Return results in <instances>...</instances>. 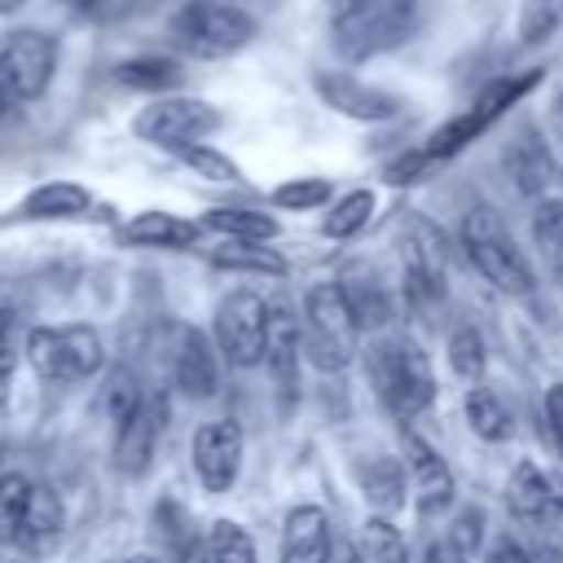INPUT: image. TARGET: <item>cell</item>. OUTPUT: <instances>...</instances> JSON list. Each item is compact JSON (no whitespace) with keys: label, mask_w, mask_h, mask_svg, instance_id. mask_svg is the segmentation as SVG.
I'll return each mask as SVG.
<instances>
[{"label":"cell","mask_w":563,"mask_h":563,"mask_svg":"<svg viewBox=\"0 0 563 563\" xmlns=\"http://www.w3.org/2000/svg\"><path fill=\"white\" fill-rule=\"evenodd\" d=\"M365 374H369V387L378 391V400L387 405V413H396V418L422 413L431 405V396H435L431 365H427L422 347L409 343V339L374 343L369 361H365Z\"/></svg>","instance_id":"obj_1"},{"label":"cell","mask_w":563,"mask_h":563,"mask_svg":"<svg viewBox=\"0 0 563 563\" xmlns=\"http://www.w3.org/2000/svg\"><path fill=\"white\" fill-rule=\"evenodd\" d=\"M172 40L202 62L229 57L255 40V18L224 0H194L172 18Z\"/></svg>","instance_id":"obj_2"},{"label":"cell","mask_w":563,"mask_h":563,"mask_svg":"<svg viewBox=\"0 0 563 563\" xmlns=\"http://www.w3.org/2000/svg\"><path fill=\"white\" fill-rule=\"evenodd\" d=\"M361 321L352 317L339 282H321L303 295V352L317 369H343L356 352Z\"/></svg>","instance_id":"obj_3"},{"label":"cell","mask_w":563,"mask_h":563,"mask_svg":"<svg viewBox=\"0 0 563 563\" xmlns=\"http://www.w3.org/2000/svg\"><path fill=\"white\" fill-rule=\"evenodd\" d=\"M462 246H466V260L497 290H506V295H528L532 290V264H528V255L515 246V238L506 233V224L488 207L466 211V220H462Z\"/></svg>","instance_id":"obj_4"},{"label":"cell","mask_w":563,"mask_h":563,"mask_svg":"<svg viewBox=\"0 0 563 563\" xmlns=\"http://www.w3.org/2000/svg\"><path fill=\"white\" fill-rule=\"evenodd\" d=\"M26 361L44 383H84L101 369L106 347L92 325H35L26 334Z\"/></svg>","instance_id":"obj_5"},{"label":"cell","mask_w":563,"mask_h":563,"mask_svg":"<svg viewBox=\"0 0 563 563\" xmlns=\"http://www.w3.org/2000/svg\"><path fill=\"white\" fill-rule=\"evenodd\" d=\"M413 13H418V0H369L352 18L334 22V48L347 62L378 57V53L405 44V35L413 31Z\"/></svg>","instance_id":"obj_6"},{"label":"cell","mask_w":563,"mask_h":563,"mask_svg":"<svg viewBox=\"0 0 563 563\" xmlns=\"http://www.w3.org/2000/svg\"><path fill=\"white\" fill-rule=\"evenodd\" d=\"M57 70V44L44 31H4L0 35V97L35 101Z\"/></svg>","instance_id":"obj_7"},{"label":"cell","mask_w":563,"mask_h":563,"mask_svg":"<svg viewBox=\"0 0 563 563\" xmlns=\"http://www.w3.org/2000/svg\"><path fill=\"white\" fill-rule=\"evenodd\" d=\"M132 128L141 141L180 154L185 145H198L202 136H211L220 128V110L211 101H198V97H158L136 114Z\"/></svg>","instance_id":"obj_8"},{"label":"cell","mask_w":563,"mask_h":563,"mask_svg":"<svg viewBox=\"0 0 563 563\" xmlns=\"http://www.w3.org/2000/svg\"><path fill=\"white\" fill-rule=\"evenodd\" d=\"M268 334V303L255 290H229L216 308V347L233 365H260Z\"/></svg>","instance_id":"obj_9"},{"label":"cell","mask_w":563,"mask_h":563,"mask_svg":"<svg viewBox=\"0 0 563 563\" xmlns=\"http://www.w3.org/2000/svg\"><path fill=\"white\" fill-rule=\"evenodd\" d=\"M400 260H405V295L413 303H431L444 295V233L427 216H405L400 224Z\"/></svg>","instance_id":"obj_10"},{"label":"cell","mask_w":563,"mask_h":563,"mask_svg":"<svg viewBox=\"0 0 563 563\" xmlns=\"http://www.w3.org/2000/svg\"><path fill=\"white\" fill-rule=\"evenodd\" d=\"M299 352H303V325L286 299H268V334H264V365L273 374V387L282 405L299 391Z\"/></svg>","instance_id":"obj_11"},{"label":"cell","mask_w":563,"mask_h":563,"mask_svg":"<svg viewBox=\"0 0 563 563\" xmlns=\"http://www.w3.org/2000/svg\"><path fill=\"white\" fill-rule=\"evenodd\" d=\"M194 471L207 493H229L242 471V427L233 418H216L194 435Z\"/></svg>","instance_id":"obj_12"},{"label":"cell","mask_w":563,"mask_h":563,"mask_svg":"<svg viewBox=\"0 0 563 563\" xmlns=\"http://www.w3.org/2000/svg\"><path fill=\"white\" fill-rule=\"evenodd\" d=\"M163 427H167V400L163 396H145L141 409L114 431V466L123 475H145V466L158 453Z\"/></svg>","instance_id":"obj_13"},{"label":"cell","mask_w":563,"mask_h":563,"mask_svg":"<svg viewBox=\"0 0 563 563\" xmlns=\"http://www.w3.org/2000/svg\"><path fill=\"white\" fill-rule=\"evenodd\" d=\"M506 506H510L515 519H523L532 528H545L563 515V488H559L554 475L537 471L532 462H519L506 479Z\"/></svg>","instance_id":"obj_14"},{"label":"cell","mask_w":563,"mask_h":563,"mask_svg":"<svg viewBox=\"0 0 563 563\" xmlns=\"http://www.w3.org/2000/svg\"><path fill=\"white\" fill-rule=\"evenodd\" d=\"M400 444H405V466H409V488L418 497V510L422 515H435L453 501V471L444 466V457L413 431H400Z\"/></svg>","instance_id":"obj_15"},{"label":"cell","mask_w":563,"mask_h":563,"mask_svg":"<svg viewBox=\"0 0 563 563\" xmlns=\"http://www.w3.org/2000/svg\"><path fill=\"white\" fill-rule=\"evenodd\" d=\"M172 339H176V343H172V378H176V387L189 391V396H198V400L216 396L220 361H216L207 334L194 330V325H176Z\"/></svg>","instance_id":"obj_16"},{"label":"cell","mask_w":563,"mask_h":563,"mask_svg":"<svg viewBox=\"0 0 563 563\" xmlns=\"http://www.w3.org/2000/svg\"><path fill=\"white\" fill-rule=\"evenodd\" d=\"M317 92L325 106H334L339 114L347 119H365V123H378V119H391L400 110V101L383 88H369L352 75H339V70H321L317 75Z\"/></svg>","instance_id":"obj_17"},{"label":"cell","mask_w":563,"mask_h":563,"mask_svg":"<svg viewBox=\"0 0 563 563\" xmlns=\"http://www.w3.org/2000/svg\"><path fill=\"white\" fill-rule=\"evenodd\" d=\"M334 550L330 519L321 506H295L282 528V563H325Z\"/></svg>","instance_id":"obj_18"},{"label":"cell","mask_w":563,"mask_h":563,"mask_svg":"<svg viewBox=\"0 0 563 563\" xmlns=\"http://www.w3.org/2000/svg\"><path fill=\"white\" fill-rule=\"evenodd\" d=\"M119 238L128 246H189L198 238V224L172 211H141L119 229Z\"/></svg>","instance_id":"obj_19"},{"label":"cell","mask_w":563,"mask_h":563,"mask_svg":"<svg viewBox=\"0 0 563 563\" xmlns=\"http://www.w3.org/2000/svg\"><path fill=\"white\" fill-rule=\"evenodd\" d=\"M506 167H510V176H515V185H519L523 194H541L545 180H550V172H554L550 145H545L532 128H523L519 141H510V150H506Z\"/></svg>","instance_id":"obj_20"},{"label":"cell","mask_w":563,"mask_h":563,"mask_svg":"<svg viewBox=\"0 0 563 563\" xmlns=\"http://www.w3.org/2000/svg\"><path fill=\"white\" fill-rule=\"evenodd\" d=\"M339 290H343V299H347V308H352V317L361 325H387L391 321V295L383 290V282L374 273L347 268L343 282H339Z\"/></svg>","instance_id":"obj_21"},{"label":"cell","mask_w":563,"mask_h":563,"mask_svg":"<svg viewBox=\"0 0 563 563\" xmlns=\"http://www.w3.org/2000/svg\"><path fill=\"white\" fill-rule=\"evenodd\" d=\"M92 194L75 180H48V185H35L22 202V216L26 220H57V216H79L88 211Z\"/></svg>","instance_id":"obj_22"},{"label":"cell","mask_w":563,"mask_h":563,"mask_svg":"<svg viewBox=\"0 0 563 563\" xmlns=\"http://www.w3.org/2000/svg\"><path fill=\"white\" fill-rule=\"evenodd\" d=\"M180 62L167 57V53H141V57H128L119 62L114 79L123 88H136V92H163V88H176L180 84Z\"/></svg>","instance_id":"obj_23"},{"label":"cell","mask_w":563,"mask_h":563,"mask_svg":"<svg viewBox=\"0 0 563 563\" xmlns=\"http://www.w3.org/2000/svg\"><path fill=\"white\" fill-rule=\"evenodd\" d=\"M202 229L224 233L229 242H268V238H277V220L264 216V211H251V207H211L202 216Z\"/></svg>","instance_id":"obj_24"},{"label":"cell","mask_w":563,"mask_h":563,"mask_svg":"<svg viewBox=\"0 0 563 563\" xmlns=\"http://www.w3.org/2000/svg\"><path fill=\"white\" fill-rule=\"evenodd\" d=\"M361 488H365V501H369L374 510L391 515V510L405 506L409 479H405V471H400L396 457H369V466H361Z\"/></svg>","instance_id":"obj_25"},{"label":"cell","mask_w":563,"mask_h":563,"mask_svg":"<svg viewBox=\"0 0 563 563\" xmlns=\"http://www.w3.org/2000/svg\"><path fill=\"white\" fill-rule=\"evenodd\" d=\"M532 242L545 260V268L563 282V198H545L532 211Z\"/></svg>","instance_id":"obj_26"},{"label":"cell","mask_w":563,"mask_h":563,"mask_svg":"<svg viewBox=\"0 0 563 563\" xmlns=\"http://www.w3.org/2000/svg\"><path fill=\"white\" fill-rule=\"evenodd\" d=\"M57 532H62V497H57L48 484H35V488H31V506H26L22 545H26V550H40V545H48Z\"/></svg>","instance_id":"obj_27"},{"label":"cell","mask_w":563,"mask_h":563,"mask_svg":"<svg viewBox=\"0 0 563 563\" xmlns=\"http://www.w3.org/2000/svg\"><path fill=\"white\" fill-rule=\"evenodd\" d=\"M31 488H35V484L22 479V475H4V479H0V545H22Z\"/></svg>","instance_id":"obj_28"},{"label":"cell","mask_w":563,"mask_h":563,"mask_svg":"<svg viewBox=\"0 0 563 563\" xmlns=\"http://www.w3.org/2000/svg\"><path fill=\"white\" fill-rule=\"evenodd\" d=\"M537 84H541V70H523V75L493 79V84H488V88L475 97V106H471V110H475L484 123H493V119H501V114H506V110H510V106H515V101H519L528 88H537Z\"/></svg>","instance_id":"obj_29"},{"label":"cell","mask_w":563,"mask_h":563,"mask_svg":"<svg viewBox=\"0 0 563 563\" xmlns=\"http://www.w3.org/2000/svg\"><path fill=\"white\" fill-rule=\"evenodd\" d=\"M211 264L220 268H246V273H268V277H282L286 273V260L264 246V242H229V246H216L211 251Z\"/></svg>","instance_id":"obj_30"},{"label":"cell","mask_w":563,"mask_h":563,"mask_svg":"<svg viewBox=\"0 0 563 563\" xmlns=\"http://www.w3.org/2000/svg\"><path fill=\"white\" fill-rule=\"evenodd\" d=\"M466 422H471V431L479 440H493V444L510 435V413L488 387H471L466 391Z\"/></svg>","instance_id":"obj_31"},{"label":"cell","mask_w":563,"mask_h":563,"mask_svg":"<svg viewBox=\"0 0 563 563\" xmlns=\"http://www.w3.org/2000/svg\"><path fill=\"white\" fill-rule=\"evenodd\" d=\"M488 123L475 114V110H466V114H457V119H449V123H440V132H431V141L427 145H418L427 158H431V167L435 163H444V158H453L462 145H471L479 132H484Z\"/></svg>","instance_id":"obj_32"},{"label":"cell","mask_w":563,"mask_h":563,"mask_svg":"<svg viewBox=\"0 0 563 563\" xmlns=\"http://www.w3.org/2000/svg\"><path fill=\"white\" fill-rule=\"evenodd\" d=\"M361 563H405V537L391 528V519H365L361 541H356Z\"/></svg>","instance_id":"obj_33"},{"label":"cell","mask_w":563,"mask_h":563,"mask_svg":"<svg viewBox=\"0 0 563 563\" xmlns=\"http://www.w3.org/2000/svg\"><path fill=\"white\" fill-rule=\"evenodd\" d=\"M369 211H374V194L369 189H352V194H343L334 202V211L325 216L321 233L325 238H352V233H361L369 224Z\"/></svg>","instance_id":"obj_34"},{"label":"cell","mask_w":563,"mask_h":563,"mask_svg":"<svg viewBox=\"0 0 563 563\" xmlns=\"http://www.w3.org/2000/svg\"><path fill=\"white\" fill-rule=\"evenodd\" d=\"M559 31H563V0H523V9H519L523 44H545Z\"/></svg>","instance_id":"obj_35"},{"label":"cell","mask_w":563,"mask_h":563,"mask_svg":"<svg viewBox=\"0 0 563 563\" xmlns=\"http://www.w3.org/2000/svg\"><path fill=\"white\" fill-rule=\"evenodd\" d=\"M207 554H211V563H255V545H251L246 528L242 523H229V519H216L211 523Z\"/></svg>","instance_id":"obj_36"},{"label":"cell","mask_w":563,"mask_h":563,"mask_svg":"<svg viewBox=\"0 0 563 563\" xmlns=\"http://www.w3.org/2000/svg\"><path fill=\"white\" fill-rule=\"evenodd\" d=\"M273 202H277V207H290V211H312V207L330 202V180H321V176L286 180V185L273 189Z\"/></svg>","instance_id":"obj_37"},{"label":"cell","mask_w":563,"mask_h":563,"mask_svg":"<svg viewBox=\"0 0 563 563\" xmlns=\"http://www.w3.org/2000/svg\"><path fill=\"white\" fill-rule=\"evenodd\" d=\"M141 387H136V374L132 369H119L114 378H110V387H106V413H110V422H114V431L141 409Z\"/></svg>","instance_id":"obj_38"},{"label":"cell","mask_w":563,"mask_h":563,"mask_svg":"<svg viewBox=\"0 0 563 563\" xmlns=\"http://www.w3.org/2000/svg\"><path fill=\"white\" fill-rule=\"evenodd\" d=\"M449 365L462 378H479L484 374V339L471 325H462V330L449 334Z\"/></svg>","instance_id":"obj_39"},{"label":"cell","mask_w":563,"mask_h":563,"mask_svg":"<svg viewBox=\"0 0 563 563\" xmlns=\"http://www.w3.org/2000/svg\"><path fill=\"white\" fill-rule=\"evenodd\" d=\"M180 163L194 167V172H202L207 180H242L238 167H233V158H224L220 150H211V145H202V141H198V145H185V150H180Z\"/></svg>","instance_id":"obj_40"},{"label":"cell","mask_w":563,"mask_h":563,"mask_svg":"<svg viewBox=\"0 0 563 563\" xmlns=\"http://www.w3.org/2000/svg\"><path fill=\"white\" fill-rule=\"evenodd\" d=\"M449 541H453L462 554H475V550H479V541H484V515H479V510H462V515L453 519Z\"/></svg>","instance_id":"obj_41"},{"label":"cell","mask_w":563,"mask_h":563,"mask_svg":"<svg viewBox=\"0 0 563 563\" xmlns=\"http://www.w3.org/2000/svg\"><path fill=\"white\" fill-rule=\"evenodd\" d=\"M541 418H545V431H550V440H554V449H559V457H563V383H554V387L545 391Z\"/></svg>","instance_id":"obj_42"},{"label":"cell","mask_w":563,"mask_h":563,"mask_svg":"<svg viewBox=\"0 0 563 563\" xmlns=\"http://www.w3.org/2000/svg\"><path fill=\"white\" fill-rule=\"evenodd\" d=\"M488 563H532V554L515 537H497L493 550H488Z\"/></svg>","instance_id":"obj_43"},{"label":"cell","mask_w":563,"mask_h":563,"mask_svg":"<svg viewBox=\"0 0 563 563\" xmlns=\"http://www.w3.org/2000/svg\"><path fill=\"white\" fill-rule=\"evenodd\" d=\"M466 559H471V554H462L449 537H444V541H431L427 554H422V563H466Z\"/></svg>","instance_id":"obj_44"},{"label":"cell","mask_w":563,"mask_h":563,"mask_svg":"<svg viewBox=\"0 0 563 563\" xmlns=\"http://www.w3.org/2000/svg\"><path fill=\"white\" fill-rule=\"evenodd\" d=\"M325 4H330V18L339 22V18H352L356 9H365L369 0H325Z\"/></svg>","instance_id":"obj_45"},{"label":"cell","mask_w":563,"mask_h":563,"mask_svg":"<svg viewBox=\"0 0 563 563\" xmlns=\"http://www.w3.org/2000/svg\"><path fill=\"white\" fill-rule=\"evenodd\" d=\"M325 563H361V554H356V545L352 541H334V550H330V559Z\"/></svg>","instance_id":"obj_46"},{"label":"cell","mask_w":563,"mask_h":563,"mask_svg":"<svg viewBox=\"0 0 563 563\" xmlns=\"http://www.w3.org/2000/svg\"><path fill=\"white\" fill-rule=\"evenodd\" d=\"M119 9H128V0H92L88 13H92V18H114Z\"/></svg>","instance_id":"obj_47"},{"label":"cell","mask_w":563,"mask_h":563,"mask_svg":"<svg viewBox=\"0 0 563 563\" xmlns=\"http://www.w3.org/2000/svg\"><path fill=\"white\" fill-rule=\"evenodd\" d=\"M550 123H554V132L563 136V88H559L554 101H550Z\"/></svg>","instance_id":"obj_48"},{"label":"cell","mask_w":563,"mask_h":563,"mask_svg":"<svg viewBox=\"0 0 563 563\" xmlns=\"http://www.w3.org/2000/svg\"><path fill=\"white\" fill-rule=\"evenodd\" d=\"M9 369H13V361H0V400H4V391H9Z\"/></svg>","instance_id":"obj_49"},{"label":"cell","mask_w":563,"mask_h":563,"mask_svg":"<svg viewBox=\"0 0 563 563\" xmlns=\"http://www.w3.org/2000/svg\"><path fill=\"white\" fill-rule=\"evenodd\" d=\"M62 4L75 9V13H88V9H92V0H62Z\"/></svg>","instance_id":"obj_50"},{"label":"cell","mask_w":563,"mask_h":563,"mask_svg":"<svg viewBox=\"0 0 563 563\" xmlns=\"http://www.w3.org/2000/svg\"><path fill=\"white\" fill-rule=\"evenodd\" d=\"M26 0H0V13H18Z\"/></svg>","instance_id":"obj_51"},{"label":"cell","mask_w":563,"mask_h":563,"mask_svg":"<svg viewBox=\"0 0 563 563\" xmlns=\"http://www.w3.org/2000/svg\"><path fill=\"white\" fill-rule=\"evenodd\" d=\"M4 110H9V101H4V97H0V119H4Z\"/></svg>","instance_id":"obj_52"},{"label":"cell","mask_w":563,"mask_h":563,"mask_svg":"<svg viewBox=\"0 0 563 563\" xmlns=\"http://www.w3.org/2000/svg\"><path fill=\"white\" fill-rule=\"evenodd\" d=\"M132 563H154V559H132Z\"/></svg>","instance_id":"obj_53"},{"label":"cell","mask_w":563,"mask_h":563,"mask_svg":"<svg viewBox=\"0 0 563 563\" xmlns=\"http://www.w3.org/2000/svg\"><path fill=\"white\" fill-rule=\"evenodd\" d=\"M559 185H563V172H559Z\"/></svg>","instance_id":"obj_54"}]
</instances>
